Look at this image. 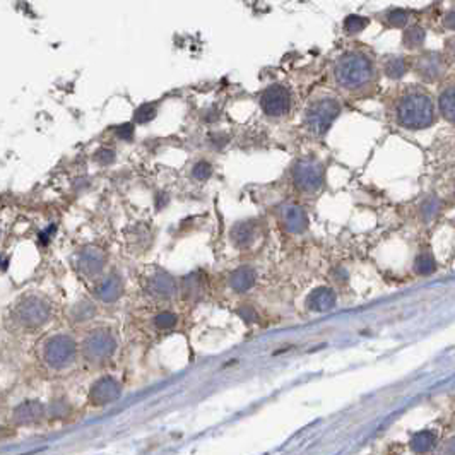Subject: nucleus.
<instances>
[{"mask_svg": "<svg viewBox=\"0 0 455 455\" xmlns=\"http://www.w3.org/2000/svg\"><path fill=\"white\" fill-rule=\"evenodd\" d=\"M397 120L405 128H424L433 124V105L426 94L412 93L401 100Z\"/></svg>", "mask_w": 455, "mask_h": 455, "instance_id": "f257e3e1", "label": "nucleus"}, {"mask_svg": "<svg viewBox=\"0 0 455 455\" xmlns=\"http://www.w3.org/2000/svg\"><path fill=\"white\" fill-rule=\"evenodd\" d=\"M371 62L363 53H346L336 66V79L343 88L358 89L371 79Z\"/></svg>", "mask_w": 455, "mask_h": 455, "instance_id": "f03ea898", "label": "nucleus"}, {"mask_svg": "<svg viewBox=\"0 0 455 455\" xmlns=\"http://www.w3.org/2000/svg\"><path fill=\"white\" fill-rule=\"evenodd\" d=\"M75 355H77L75 341L66 334L53 336L45 343L43 359L53 370H64V368L70 366L74 363Z\"/></svg>", "mask_w": 455, "mask_h": 455, "instance_id": "7ed1b4c3", "label": "nucleus"}, {"mask_svg": "<svg viewBox=\"0 0 455 455\" xmlns=\"http://www.w3.org/2000/svg\"><path fill=\"white\" fill-rule=\"evenodd\" d=\"M341 113V105L332 98L313 101L305 113V122L313 134H325Z\"/></svg>", "mask_w": 455, "mask_h": 455, "instance_id": "20e7f679", "label": "nucleus"}, {"mask_svg": "<svg viewBox=\"0 0 455 455\" xmlns=\"http://www.w3.org/2000/svg\"><path fill=\"white\" fill-rule=\"evenodd\" d=\"M117 350V341L113 334L106 329L93 331L82 343V355L91 363H103Z\"/></svg>", "mask_w": 455, "mask_h": 455, "instance_id": "39448f33", "label": "nucleus"}, {"mask_svg": "<svg viewBox=\"0 0 455 455\" xmlns=\"http://www.w3.org/2000/svg\"><path fill=\"white\" fill-rule=\"evenodd\" d=\"M294 185L301 192H317L324 184V166L312 158H301L293 166Z\"/></svg>", "mask_w": 455, "mask_h": 455, "instance_id": "423d86ee", "label": "nucleus"}, {"mask_svg": "<svg viewBox=\"0 0 455 455\" xmlns=\"http://www.w3.org/2000/svg\"><path fill=\"white\" fill-rule=\"evenodd\" d=\"M16 320L22 327L28 329H35L43 325L45 322L48 320L52 315V308L45 299L31 297V298H24L21 303L16 306Z\"/></svg>", "mask_w": 455, "mask_h": 455, "instance_id": "0eeeda50", "label": "nucleus"}, {"mask_svg": "<svg viewBox=\"0 0 455 455\" xmlns=\"http://www.w3.org/2000/svg\"><path fill=\"white\" fill-rule=\"evenodd\" d=\"M291 106L290 91L284 86L274 84L267 88L260 96V108L269 117H283Z\"/></svg>", "mask_w": 455, "mask_h": 455, "instance_id": "6e6552de", "label": "nucleus"}, {"mask_svg": "<svg viewBox=\"0 0 455 455\" xmlns=\"http://www.w3.org/2000/svg\"><path fill=\"white\" fill-rule=\"evenodd\" d=\"M122 394V387L112 377H103L89 390V401L94 405H105L117 401Z\"/></svg>", "mask_w": 455, "mask_h": 455, "instance_id": "1a4fd4ad", "label": "nucleus"}, {"mask_svg": "<svg viewBox=\"0 0 455 455\" xmlns=\"http://www.w3.org/2000/svg\"><path fill=\"white\" fill-rule=\"evenodd\" d=\"M147 291H149L151 297L159 299H168L175 294L177 281L173 279L172 274H168V272L165 271L154 272V274L149 278V281H147Z\"/></svg>", "mask_w": 455, "mask_h": 455, "instance_id": "9d476101", "label": "nucleus"}, {"mask_svg": "<svg viewBox=\"0 0 455 455\" xmlns=\"http://www.w3.org/2000/svg\"><path fill=\"white\" fill-rule=\"evenodd\" d=\"M283 225L290 233H303L308 228V216L298 204H286L281 212Z\"/></svg>", "mask_w": 455, "mask_h": 455, "instance_id": "9b49d317", "label": "nucleus"}, {"mask_svg": "<svg viewBox=\"0 0 455 455\" xmlns=\"http://www.w3.org/2000/svg\"><path fill=\"white\" fill-rule=\"evenodd\" d=\"M77 267L79 271H81V274L88 276V278H94V276L100 274L105 267L103 253H101L98 248L88 246V248H84L81 253H79Z\"/></svg>", "mask_w": 455, "mask_h": 455, "instance_id": "f8f14e48", "label": "nucleus"}, {"mask_svg": "<svg viewBox=\"0 0 455 455\" xmlns=\"http://www.w3.org/2000/svg\"><path fill=\"white\" fill-rule=\"evenodd\" d=\"M438 435L433 430H421L409 440V449L415 455H435L438 449Z\"/></svg>", "mask_w": 455, "mask_h": 455, "instance_id": "ddd939ff", "label": "nucleus"}, {"mask_svg": "<svg viewBox=\"0 0 455 455\" xmlns=\"http://www.w3.org/2000/svg\"><path fill=\"white\" fill-rule=\"evenodd\" d=\"M94 293H96V298L101 299V301L115 303L124 293L122 278H120L119 274H115V272L110 276H106V278L101 281L100 284H98Z\"/></svg>", "mask_w": 455, "mask_h": 455, "instance_id": "4468645a", "label": "nucleus"}, {"mask_svg": "<svg viewBox=\"0 0 455 455\" xmlns=\"http://www.w3.org/2000/svg\"><path fill=\"white\" fill-rule=\"evenodd\" d=\"M41 418H43V405L38 401H26L14 409L13 419L16 424H33Z\"/></svg>", "mask_w": 455, "mask_h": 455, "instance_id": "2eb2a0df", "label": "nucleus"}, {"mask_svg": "<svg viewBox=\"0 0 455 455\" xmlns=\"http://www.w3.org/2000/svg\"><path fill=\"white\" fill-rule=\"evenodd\" d=\"M334 305H336V293L331 288L325 286L313 290L306 299V306L312 312H327V310L334 308Z\"/></svg>", "mask_w": 455, "mask_h": 455, "instance_id": "dca6fc26", "label": "nucleus"}, {"mask_svg": "<svg viewBox=\"0 0 455 455\" xmlns=\"http://www.w3.org/2000/svg\"><path fill=\"white\" fill-rule=\"evenodd\" d=\"M255 271L250 267H238L237 271L231 274L230 278V286L231 290H234L237 293H245V291L252 290L253 284H255Z\"/></svg>", "mask_w": 455, "mask_h": 455, "instance_id": "f3484780", "label": "nucleus"}, {"mask_svg": "<svg viewBox=\"0 0 455 455\" xmlns=\"http://www.w3.org/2000/svg\"><path fill=\"white\" fill-rule=\"evenodd\" d=\"M231 240L234 241V245L241 246H250L255 241V226H253L252 221H240L233 226L231 230Z\"/></svg>", "mask_w": 455, "mask_h": 455, "instance_id": "a211bd4d", "label": "nucleus"}, {"mask_svg": "<svg viewBox=\"0 0 455 455\" xmlns=\"http://www.w3.org/2000/svg\"><path fill=\"white\" fill-rule=\"evenodd\" d=\"M440 110L449 122L455 124V89H447L440 96Z\"/></svg>", "mask_w": 455, "mask_h": 455, "instance_id": "6ab92c4d", "label": "nucleus"}, {"mask_svg": "<svg viewBox=\"0 0 455 455\" xmlns=\"http://www.w3.org/2000/svg\"><path fill=\"white\" fill-rule=\"evenodd\" d=\"M94 313H96V306H94L91 301H88V299H81V301L74 305L70 315L77 322L79 320L82 322V320H89L91 317H94Z\"/></svg>", "mask_w": 455, "mask_h": 455, "instance_id": "aec40b11", "label": "nucleus"}, {"mask_svg": "<svg viewBox=\"0 0 455 455\" xmlns=\"http://www.w3.org/2000/svg\"><path fill=\"white\" fill-rule=\"evenodd\" d=\"M424 36H426V33H424V29L421 26H412V28H409L404 33V45L408 48L419 47V45H423Z\"/></svg>", "mask_w": 455, "mask_h": 455, "instance_id": "412c9836", "label": "nucleus"}, {"mask_svg": "<svg viewBox=\"0 0 455 455\" xmlns=\"http://www.w3.org/2000/svg\"><path fill=\"white\" fill-rule=\"evenodd\" d=\"M156 117V105L154 103H144L140 105L134 113V122L146 124Z\"/></svg>", "mask_w": 455, "mask_h": 455, "instance_id": "4be33fe9", "label": "nucleus"}, {"mask_svg": "<svg viewBox=\"0 0 455 455\" xmlns=\"http://www.w3.org/2000/svg\"><path fill=\"white\" fill-rule=\"evenodd\" d=\"M177 322L178 318L173 312H161L154 317V325L158 329H161V331H170V329L175 327Z\"/></svg>", "mask_w": 455, "mask_h": 455, "instance_id": "5701e85b", "label": "nucleus"}, {"mask_svg": "<svg viewBox=\"0 0 455 455\" xmlns=\"http://www.w3.org/2000/svg\"><path fill=\"white\" fill-rule=\"evenodd\" d=\"M366 24H368V19L361 17V16H356V14H351V16H348L346 19H344V29H346L348 33H351V35L359 33L361 29H365Z\"/></svg>", "mask_w": 455, "mask_h": 455, "instance_id": "b1692460", "label": "nucleus"}, {"mask_svg": "<svg viewBox=\"0 0 455 455\" xmlns=\"http://www.w3.org/2000/svg\"><path fill=\"white\" fill-rule=\"evenodd\" d=\"M405 72V64L403 59H392L385 64V74L392 79L403 77Z\"/></svg>", "mask_w": 455, "mask_h": 455, "instance_id": "393cba45", "label": "nucleus"}, {"mask_svg": "<svg viewBox=\"0 0 455 455\" xmlns=\"http://www.w3.org/2000/svg\"><path fill=\"white\" fill-rule=\"evenodd\" d=\"M415 267L419 274H431V272L437 269V264H435L433 257L428 255V253H423V255H419L418 259H416Z\"/></svg>", "mask_w": 455, "mask_h": 455, "instance_id": "a878e982", "label": "nucleus"}, {"mask_svg": "<svg viewBox=\"0 0 455 455\" xmlns=\"http://www.w3.org/2000/svg\"><path fill=\"white\" fill-rule=\"evenodd\" d=\"M435 455H455V433L449 435L438 443V449Z\"/></svg>", "mask_w": 455, "mask_h": 455, "instance_id": "bb28decb", "label": "nucleus"}, {"mask_svg": "<svg viewBox=\"0 0 455 455\" xmlns=\"http://www.w3.org/2000/svg\"><path fill=\"white\" fill-rule=\"evenodd\" d=\"M212 173V166L207 161H199L192 170V175L195 180H207Z\"/></svg>", "mask_w": 455, "mask_h": 455, "instance_id": "cd10ccee", "label": "nucleus"}, {"mask_svg": "<svg viewBox=\"0 0 455 455\" xmlns=\"http://www.w3.org/2000/svg\"><path fill=\"white\" fill-rule=\"evenodd\" d=\"M408 19H409V14L403 9L390 10L389 16H387V21H389L390 26H404L405 22H408Z\"/></svg>", "mask_w": 455, "mask_h": 455, "instance_id": "c85d7f7f", "label": "nucleus"}, {"mask_svg": "<svg viewBox=\"0 0 455 455\" xmlns=\"http://www.w3.org/2000/svg\"><path fill=\"white\" fill-rule=\"evenodd\" d=\"M94 159H96L98 163H101V165H110V163H113V159H115V153H113L112 149L101 147V149L94 154Z\"/></svg>", "mask_w": 455, "mask_h": 455, "instance_id": "c756f323", "label": "nucleus"}, {"mask_svg": "<svg viewBox=\"0 0 455 455\" xmlns=\"http://www.w3.org/2000/svg\"><path fill=\"white\" fill-rule=\"evenodd\" d=\"M117 135H119V137L124 139V140H130L132 135H134V125H132V124L122 125V127L117 130Z\"/></svg>", "mask_w": 455, "mask_h": 455, "instance_id": "7c9ffc66", "label": "nucleus"}, {"mask_svg": "<svg viewBox=\"0 0 455 455\" xmlns=\"http://www.w3.org/2000/svg\"><path fill=\"white\" fill-rule=\"evenodd\" d=\"M443 24H445V28L455 29V10L454 13H449L445 17H443Z\"/></svg>", "mask_w": 455, "mask_h": 455, "instance_id": "2f4dec72", "label": "nucleus"}, {"mask_svg": "<svg viewBox=\"0 0 455 455\" xmlns=\"http://www.w3.org/2000/svg\"><path fill=\"white\" fill-rule=\"evenodd\" d=\"M240 315L244 317L245 320H248V322L255 320V312H253L252 308H244V310H240Z\"/></svg>", "mask_w": 455, "mask_h": 455, "instance_id": "473e14b6", "label": "nucleus"}, {"mask_svg": "<svg viewBox=\"0 0 455 455\" xmlns=\"http://www.w3.org/2000/svg\"><path fill=\"white\" fill-rule=\"evenodd\" d=\"M52 233H55V226H50V228H48L47 231H45V233H41V237H40L41 244L47 245V244H48V238H50V234H52Z\"/></svg>", "mask_w": 455, "mask_h": 455, "instance_id": "72a5a7b5", "label": "nucleus"}]
</instances>
